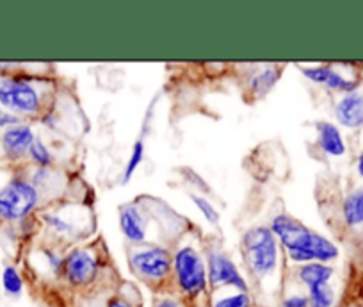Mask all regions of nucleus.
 <instances>
[{"instance_id": "obj_25", "label": "nucleus", "mask_w": 363, "mask_h": 307, "mask_svg": "<svg viewBox=\"0 0 363 307\" xmlns=\"http://www.w3.org/2000/svg\"><path fill=\"white\" fill-rule=\"evenodd\" d=\"M106 307H134L127 298L123 296H113V298L107 300V306Z\"/></svg>"}, {"instance_id": "obj_14", "label": "nucleus", "mask_w": 363, "mask_h": 307, "mask_svg": "<svg viewBox=\"0 0 363 307\" xmlns=\"http://www.w3.org/2000/svg\"><path fill=\"white\" fill-rule=\"evenodd\" d=\"M280 79V68L278 66H264L260 72H257L251 79V92L257 97H264L265 93L271 92V88Z\"/></svg>"}, {"instance_id": "obj_7", "label": "nucleus", "mask_w": 363, "mask_h": 307, "mask_svg": "<svg viewBox=\"0 0 363 307\" xmlns=\"http://www.w3.org/2000/svg\"><path fill=\"white\" fill-rule=\"evenodd\" d=\"M100 261L95 252L87 249H73L62 259V275L75 288H86L96 281Z\"/></svg>"}, {"instance_id": "obj_20", "label": "nucleus", "mask_w": 363, "mask_h": 307, "mask_svg": "<svg viewBox=\"0 0 363 307\" xmlns=\"http://www.w3.org/2000/svg\"><path fill=\"white\" fill-rule=\"evenodd\" d=\"M212 307H251V298L247 293H233L216 300Z\"/></svg>"}, {"instance_id": "obj_13", "label": "nucleus", "mask_w": 363, "mask_h": 307, "mask_svg": "<svg viewBox=\"0 0 363 307\" xmlns=\"http://www.w3.org/2000/svg\"><path fill=\"white\" fill-rule=\"evenodd\" d=\"M298 277L306 288H313V286L330 284L331 277H333V268L328 266L324 263H308L301 264L298 270Z\"/></svg>"}, {"instance_id": "obj_17", "label": "nucleus", "mask_w": 363, "mask_h": 307, "mask_svg": "<svg viewBox=\"0 0 363 307\" xmlns=\"http://www.w3.org/2000/svg\"><path fill=\"white\" fill-rule=\"evenodd\" d=\"M2 288L9 296H20L23 291L22 275L15 266H6L2 270Z\"/></svg>"}, {"instance_id": "obj_22", "label": "nucleus", "mask_w": 363, "mask_h": 307, "mask_svg": "<svg viewBox=\"0 0 363 307\" xmlns=\"http://www.w3.org/2000/svg\"><path fill=\"white\" fill-rule=\"evenodd\" d=\"M191 198H193L194 205H196V208L201 211V215L207 218V222H211V223H218L219 222V212L216 211V208L211 204V202L207 200V198L200 197V195H193Z\"/></svg>"}, {"instance_id": "obj_4", "label": "nucleus", "mask_w": 363, "mask_h": 307, "mask_svg": "<svg viewBox=\"0 0 363 307\" xmlns=\"http://www.w3.org/2000/svg\"><path fill=\"white\" fill-rule=\"evenodd\" d=\"M173 274L184 295L196 298L208 288L207 264L194 247H182L173 256Z\"/></svg>"}, {"instance_id": "obj_24", "label": "nucleus", "mask_w": 363, "mask_h": 307, "mask_svg": "<svg viewBox=\"0 0 363 307\" xmlns=\"http://www.w3.org/2000/svg\"><path fill=\"white\" fill-rule=\"evenodd\" d=\"M281 307H308V296L291 295L281 302Z\"/></svg>"}, {"instance_id": "obj_8", "label": "nucleus", "mask_w": 363, "mask_h": 307, "mask_svg": "<svg viewBox=\"0 0 363 307\" xmlns=\"http://www.w3.org/2000/svg\"><path fill=\"white\" fill-rule=\"evenodd\" d=\"M207 274L208 284L212 288H233L237 289V293H247L246 279L239 274V268L235 266V263L219 250L208 252Z\"/></svg>"}, {"instance_id": "obj_10", "label": "nucleus", "mask_w": 363, "mask_h": 307, "mask_svg": "<svg viewBox=\"0 0 363 307\" xmlns=\"http://www.w3.org/2000/svg\"><path fill=\"white\" fill-rule=\"evenodd\" d=\"M335 117L338 124L349 129L363 127V95L362 93H347L335 106Z\"/></svg>"}, {"instance_id": "obj_6", "label": "nucleus", "mask_w": 363, "mask_h": 307, "mask_svg": "<svg viewBox=\"0 0 363 307\" xmlns=\"http://www.w3.org/2000/svg\"><path fill=\"white\" fill-rule=\"evenodd\" d=\"M132 271L150 282L164 281L173 270V254L159 245H146L135 249L128 257Z\"/></svg>"}, {"instance_id": "obj_3", "label": "nucleus", "mask_w": 363, "mask_h": 307, "mask_svg": "<svg viewBox=\"0 0 363 307\" xmlns=\"http://www.w3.org/2000/svg\"><path fill=\"white\" fill-rule=\"evenodd\" d=\"M0 109L15 117H36L41 111V93L22 75H0Z\"/></svg>"}, {"instance_id": "obj_15", "label": "nucleus", "mask_w": 363, "mask_h": 307, "mask_svg": "<svg viewBox=\"0 0 363 307\" xmlns=\"http://www.w3.org/2000/svg\"><path fill=\"white\" fill-rule=\"evenodd\" d=\"M344 220L349 227H358L363 223V195L362 191L347 195L344 200Z\"/></svg>"}, {"instance_id": "obj_21", "label": "nucleus", "mask_w": 363, "mask_h": 307, "mask_svg": "<svg viewBox=\"0 0 363 307\" xmlns=\"http://www.w3.org/2000/svg\"><path fill=\"white\" fill-rule=\"evenodd\" d=\"M43 222L50 227V230H54L55 235H69L73 230L72 223L68 220H65L62 216L57 215H45Z\"/></svg>"}, {"instance_id": "obj_23", "label": "nucleus", "mask_w": 363, "mask_h": 307, "mask_svg": "<svg viewBox=\"0 0 363 307\" xmlns=\"http://www.w3.org/2000/svg\"><path fill=\"white\" fill-rule=\"evenodd\" d=\"M18 124H22L18 117H15V114L8 113V111L4 109H0V131H6V129L15 127V125Z\"/></svg>"}, {"instance_id": "obj_16", "label": "nucleus", "mask_w": 363, "mask_h": 307, "mask_svg": "<svg viewBox=\"0 0 363 307\" xmlns=\"http://www.w3.org/2000/svg\"><path fill=\"white\" fill-rule=\"evenodd\" d=\"M308 307H333L335 291L330 284H320L308 288Z\"/></svg>"}, {"instance_id": "obj_1", "label": "nucleus", "mask_w": 363, "mask_h": 307, "mask_svg": "<svg viewBox=\"0 0 363 307\" xmlns=\"http://www.w3.org/2000/svg\"><path fill=\"white\" fill-rule=\"evenodd\" d=\"M271 230L287 250V256L292 263L328 264L338 257V249L333 242L313 232L292 216H274L271 222Z\"/></svg>"}, {"instance_id": "obj_28", "label": "nucleus", "mask_w": 363, "mask_h": 307, "mask_svg": "<svg viewBox=\"0 0 363 307\" xmlns=\"http://www.w3.org/2000/svg\"><path fill=\"white\" fill-rule=\"evenodd\" d=\"M362 195H363V190H362Z\"/></svg>"}, {"instance_id": "obj_18", "label": "nucleus", "mask_w": 363, "mask_h": 307, "mask_svg": "<svg viewBox=\"0 0 363 307\" xmlns=\"http://www.w3.org/2000/svg\"><path fill=\"white\" fill-rule=\"evenodd\" d=\"M29 158H30V161L38 166V168H47V166H50L52 163H54V158H52L50 150H48V146L45 145L43 139L41 138H36L34 139L33 145H30Z\"/></svg>"}, {"instance_id": "obj_26", "label": "nucleus", "mask_w": 363, "mask_h": 307, "mask_svg": "<svg viewBox=\"0 0 363 307\" xmlns=\"http://www.w3.org/2000/svg\"><path fill=\"white\" fill-rule=\"evenodd\" d=\"M155 307H180V306H178V303L174 302V300H171V298H164V300H160V302L157 303Z\"/></svg>"}, {"instance_id": "obj_2", "label": "nucleus", "mask_w": 363, "mask_h": 307, "mask_svg": "<svg viewBox=\"0 0 363 307\" xmlns=\"http://www.w3.org/2000/svg\"><path fill=\"white\" fill-rule=\"evenodd\" d=\"M242 256L257 277H267L278 266V238L271 227H253L242 236Z\"/></svg>"}, {"instance_id": "obj_19", "label": "nucleus", "mask_w": 363, "mask_h": 307, "mask_svg": "<svg viewBox=\"0 0 363 307\" xmlns=\"http://www.w3.org/2000/svg\"><path fill=\"white\" fill-rule=\"evenodd\" d=\"M143 158H145V145H143V141H135V145L132 146V152H130V158H128L127 168H125V172H123V184L130 183V179L134 177L135 170L141 166Z\"/></svg>"}, {"instance_id": "obj_5", "label": "nucleus", "mask_w": 363, "mask_h": 307, "mask_svg": "<svg viewBox=\"0 0 363 307\" xmlns=\"http://www.w3.org/2000/svg\"><path fill=\"white\" fill-rule=\"evenodd\" d=\"M40 204L38 188L23 177H13L0 188V218L18 222L27 218Z\"/></svg>"}, {"instance_id": "obj_12", "label": "nucleus", "mask_w": 363, "mask_h": 307, "mask_svg": "<svg viewBox=\"0 0 363 307\" xmlns=\"http://www.w3.org/2000/svg\"><path fill=\"white\" fill-rule=\"evenodd\" d=\"M317 134H319V145L328 156L340 158L345 154V143L342 138V132L331 122H317L315 124Z\"/></svg>"}, {"instance_id": "obj_11", "label": "nucleus", "mask_w": 363, "mask_h": 307, "mask_svg": "<svg viewBox=\"0 0 363 307\" xmlns=\"http://www.w3.org/2000/svg\"><path fill=\"white\" fill-rule=\"evenodd\" d=\"M120 227L125 238L135 245H143L146 239V222L145 216L139 212L135 205L128 204L121 208L120 212Z\"/></svg>"}, {"instance_id": "obj_27", "label": "nucleus", "mask_w": 363, "mask_h": 307, "mask_svg": "<svg viewBox=\"0 0 363 307\" xmlns=\"http://www.w3.org/2000/svg\"><path fill=\"white\" fill-rule=\"evenodd\" d=\"M356 168H358V173H359V177H363V152L359 154V158H358V165H356Z\"/></svg>"}, {"instance_id": "obj_9", "label": "nucleus", "mask_w": 363, "mask_h": 307, "mask_svg": "<svg viewBox=\"0 0 363 307\" xmlns=\"http://www.w3.org/2000/svg\"><path fill=\"white\" fill-rule=\"evenodd\" d=\"M34 139H36V136H34L33 127L26 124H18L15 127L6 129L0 134V150L9 161H20L29 154Z\"/></svg>"}]
</instances>
